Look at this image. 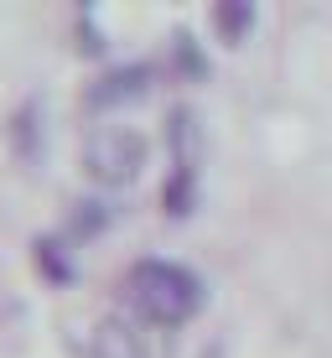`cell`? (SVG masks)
Instances as JSON below:
<instances>
[{
    "label": "cell",
    "instance_id": "4",
    "mask_svg": "<svg viewBox=\"0 0 332 358\" xmlns=\"http://www.w3.org/2000/svg\"><path fill=\"white\" fill-rule=\"evenodd\" d=\"M145 83H151V63H120V68H109V73H99V78H94L89 104H94V109L125 104V99L145 94Z\"/></svg>",
    "mask_w": 332,
    "mask_h": 358
},
{
    "label": "cell",
    "instance_id": "3",
    "mask_svg": "<svg viewBox=\"0 0 332 358\" xmlns=\"http://www.w3.org/2000/svg\"><path fill=\"white\" fill-rule=\"evenodd\" d=\"M89 358H151V343L130 317H99L89 332Z\"/></svg>",
    "mask_w": 332,
    "mask_h": 358
},
{
    "label": "cell",
    "instance_id": "7",
    "mask_svg": "<svg viewBox=\"0 0 332 358\" xmlns=\"http://www.w3.org/2000/svg\"><path fill=\"white\" fill-rule=\"evenodd\" d=\"M177 57H182V68L203 73V57H198V47H192V36H187V31H177Z\"/></svg>",
    "mask_w": 332,
    "mask_h": 358
},
{
    "label": "cell",
    "instance_id": "1",
    "mask_svg": "<svg viewBox=\"0 0 332 358\" xmlns=\"http://www.w3.org/2000/svg\"><path fill=\"white\" fill-rule=\"evenodd\" d=\"M125 301L151 327H182L203 306V280L177 260H135L125 270Z\"/></svg>",
    "mask_w": 332,
    "mask_h": 358
},
{
    "label": "cell",
    "instance_id": "2",
    "mask_svg": "<svg viewBox=\"0 0 332 358\" xmlns=\"http://www.w3.org/2000/svg\"><path fill=\"white\" fill-rule=\"evenodd\" d=\"M145 151H151V145H145V135L135 125H99L83 141V171H89L99 187H125V182L140 177Z\"/></svg>",
    "mask_w": 332,
    "mask_h": 358
},
{
    "label": "cell",
    "instance_id": "6",
    "mask_svg": "<svg viewBox=\"0 0 332 358\" xmlns=\"http://www.w3.org/2000/svg\"><path fill=\"white\" fill-rule=\"evenodd\" d=\"M250 21H254L250 0H218L213 6V27L224 31V42H239V36L250 31Z\"/></svg>",
    "mask_w": 332,
    "mask_h": 358
},
{
    "label": "cell",
    "instance_id": "5",
    "mask_svg": "<svg viewBox=\"0 0 332 358\" xmlns=\"http://www.w3.org/2000/svg\"><path fill=\"white\" fill-rule=\"evenodd\" d=\"M10 145H16L21 162H36L42 156V104L27 99V104L16 109V120H10Z\"/></svg>",
    "mask_w": 332,
    "mask_h": 358
}]
</instances>
